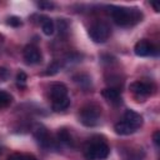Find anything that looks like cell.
<instances>
[{"mask_svg":"<svg viewBox=\"0 0 160 160\" xmlns=\"http://www.w3.org/2000/svg\"><path fill=\"white\" fill-rule=\"evenodd\" d=\"M58 28H59L60 35H66V34H68L69 26H68V22H66L64 19H60V20L58 21Z\"/></svg>","mask_w":160,"mask_h":160,"instance_id":"d6986e66","label":"cell"},{"mask_svg":"<svg viewBox=\"0 0 160 160\" xmlns=\"http://www.w3.org/2000/svg\"><path fill=\"white\" fill-rule=\"evenodd\" d=\"M9 76V71L5 68H0V81H5Z\"/></svg>","mask_w":160,"mask_h":160,"instance_id":"7402d4cb","label":"cell"},{"mask_svg":"<svg viewBox=\"0 0 160 160\" xmlns=\"http://www.w3.org/2000/svg\"><path fill=\"white\" fill-rule=\"evenodd\" d=\"M134 51H135V54L138 56H149V55H152L156 51V49L151 42H149L148 40L142 39V40H140V41H138L135 44Z\"/></svg>","mask_w":160,"mask_h":160,"instance_id":"52a82bcc","label":"cell"},{"mask_svg":"<svg viewBox=\"0 0 160 160\" xmlns=\"http://www.w3.org/2000/svg\"><path fill=\"white\" fill-rule=\"evenodd\" d=\"M8 160H22V154H12L9 156Z\"/></svg>","mask_w":160,"mask_h":160,"instance_id":"cb8c5ba5","label":"cell"},{"mask_svg":"<svg viewBox=\"0 0 160 160\" xmlns=\"http://www.w3.org/2000/svg\"><path fill=\"white\" fill-rule=\"evenodd\" d=\"M69 105H70V99L68 96V98H64L61 100L54 101L52 102V110H55V111H62V110L68 109Z\"/></svg>","mask_w":160,"mask_h":160,"instance_id":"9a60e30c","label":"cell"},{"mask_svg":"<svg viewBox=\"0 0 160 160\" xmlns=\"http://www.w3.org/2000/svg\"><path fill=\"white\" fill-rule=\"evenodd\" d=\"M100 114H101V109L98 105L89 104V105H85L84 108H81L80 114H79V119H80V122L82 125L94 126L98 124Z\"/></svg>","mask_w":160,"mask_h":160,"instance_id":"3957f363","label":"cell"},{"mask_svg":"<svg viewBox=\"0 0 160 160\" xmlns=\"http://www.w3.org/2000/svg\"><path fill=\"white\" fill-rule=\"evenodd\" d=\"M152 140H154L155 146L158 148V146H159V140H160V131H155V132H154V135H152Z\"/></svg>","mask_w":160,"mask_h":160,"instance_id":"603a6c76","label":"cell"},{"mask_svg":"<svg viewBox=\"0 0 160 160\" xmlns=\"http://www.w3.org/2000/svg\"><path fill=\"white\" fill-rule=\"evenodd\" d=\"M26 80H28V76L24 71H20L16 75V84H18L19 88H25L26 86Z\"/></svg>","mask_w":160,"mask_h":160,"instance_id":"ac0fdd59","label":"cell"},{"mask_svg":"<svg viewBox=\"0 0 160 160\" xmlns=\"http://www.w3.org/2000/svg\"><path fill=\"white\" fill-rule=\"evenodd\" d=\"M59 70H60V64L58 62V61H54V62H51L49 66H48V69H46V71H45V75H55L56 72H59Z\"/></svg>","mask_w":160,"mask_h":160,"instance_id":"e0dca14e","label":"cell"},{"mask_svg":"<svg viewBox=\"0 0 160 160\" xmlns=\"http://www.w3.org/2000/svg\"><path fill=\"white\" fill-rule=\"evenodd\" d=\"M49 94L54 102V101L61 100L64 98H68V88L62 82H54L49 89Z\"/></svg>","mask_w":160,"mask_h":160,"instance_id":"ba28073f","label":"cell"},{"mask_svg":"<svg viewBox=\"0 0 160 160\" xmlns=\"http://www.w3.org/2000/svg\"><path fill=\"white\" fill-rule=\"evenodd\" d=\"M130 90L131 92L138 98V99H145L148 96H150L154 90H155V86L152 82H149V81H135L132 84H130Z\"/></svg>","mask_w":160,"mask_h":160,"instance_id":"5b68a950","label":"cell"},{"mask_svg":"<svg viewBox=\"0 0 160 160\" xmlns=\"http://www.w3.org/2000/svg\"><path fill=\"white\" fill-rule=\"evenodd\" d=\"M22 160H38L34 155H22Z\"/></svg>","mask_w":160,"mask_h":160,"instance_id":"d4e9b609","label":"cell"},{"mask_svg":"<svg viewBox=\"0 0 160 160\" xmlns=\"http://www.w3.org/2000/svg\"><path fill=\"white\" fill-rule=\"evenodd\" d=\"M89 36L95 42H105L110 36V26L102 21L95 22L89 29Z\"/></svg>","mask_w":160,"mask_h":160,"instance_id":"277c9868","label":"cell"},{"mask_svg":"<svg viewBox=\"0 0 160 160\" xmlns=\"http://www.w3.org/2000/svg\"><path fill=\"white\" fill-rule=\"evenodd\" d=\"M151 5H152V8L155 9V11H159V5H158V4H155V2H151Z\"/></svg>","mask_w":160,"mask_h":160,"instance_id":"484cf974","label":"cell"},{"mask_svg":"<svg viewBox=\"0 0 160 160\" xmlns=\"http://www.w3.org/2000/svg\"><path fill=\"white\" fill-rule=\"evenodd\" d=\"M110 152L108 144L104 140L92 139L84 149V156L86 160H102L106 159Z\"/></svg>","mask_w":160,"mask_h":160,"instance_id":"7a4b0ae2","label":"cell"},{"mask_svg":"<svg viewBox=\"0 0 160 160\" xmlns=\"http://www.w3.org/2000/svg\"><path fill=\"white\" fill-rule=\"evenodd\" d=\"M11 26H15V28H18V26H20L21 25V20L18 18V16H11V18H9V21H8Z\"/></svg>","mask_w":160,"mask_h":160,"instance_id":"44dd1931","label":"cell"},{"mask_svg":"<svg viewBox=\"0 0 160 160\" xmlns=\"http://www.w3.org/2000/svg\"><path fill=\"white\" fill-rule=\"evenodd\" d=\"M41 29H42V32L45 35H52L54 30H55L54 21L49 18H44V20H41Z\"/></svg>","mask_w":160,"mask_h":160,"instance_id":"5bb4252c","label":"cell"},{"mask_svg":"<svg viewBox=\"0 0 160 160\" xmlns=\"http://www.w3.org/2000/svg\"><path fill=\"white\" fill-rule=\"evenodd\" d=\"M110 14L114 21L119 26H131L141 21L142 14L138 9H130L124 6H110Z\"/></svg>","mask_w":160,"mask_h":160,"instance_id":"6da1fadb","label":"cell"},{"mask_svg":"<svg viewBox=\"0 0 160 160\" xmlns=\"http://www.w3.org/2000/svg\"><path fill=\"white\" fill-rule=\"evenodd\" d=\"M114 129H115V132L119 134V135H130V134H132V132L136 131V129L132 128L125 120H120L119 122H116L115 126H114Z\"/></svg>","mask_w":160,"mask_h":160,"instance_id":"7c38bea8","label":"cell"},{"mask_svg":"<svg viewBox=\"0 0 160 160\" xmlns=\"http://www.w3.org/2000/svg\"><path fill=\"white\" fill-rule=\"evenodd\" d=\"M34 136H35V139L38 140V142H39L41 146H44V148L50 146L51 139H50V135H49L48 130H46L44 126H38V128L35 129V131H34Z\"/></svg>","mask_w":160,"mask_h":160,"instance_id":"9c48e42d","label":"cell"},{"mask_svg":"<svg viewBox=\"0 0 160 160\" xmlns=\"http://www.w3.org/2000/svg\"><path fill=\"white\" fill-rule=\"evenodd\" d=\"M22 56L28 64H39L42 59L40 50L35 45H26L22 50Z\"/></svg>","mask_w":160,"mask_h":160,"instance_id":"8992f818","label":"cell"},{"mask_svg":"<svg viewBox=\"0 0 160 160\" xmlns=\"http://www.w3.org/2000/svg\"><path fill=\"white\" fill-rule=\"evenodd\" d=\"M101 95L104 96V99H106L108 101L112 102V104H119L121 101V96H120V90L115 86H109L105 88L101 91Z\"/></svg>","mask_w":160,"mask_h":160,"instance_id":"30bf717a","label":"cell"},{"mask_svg":"<svg viewBox=\"0 0 160 160\" xmlns=\"http://www.w3.org/2000/svg\"><path fill=\"white\" fill-rule=\"evenodd\" d=\"M58 138L61 142H64L65 145L68 146H72L74 145V141H72V136L71 134L66 130V129H60L59 132H58Z\"/></svg>","mask_w":160,"mask_h":160,"instance_id":"4fadbf2b","label":"cell"},{"mask_svg":"<svg viewBox=\"0 0 160 160\" xmlns=\"http://www.w3.org/2000/svg\"><path fill=\"white\" fill-rule=\"evenodd\" d=\"M38 6L42 10H50L55 5H54V2H50V1H40V2H38Z\"/></svg>","mask_w":160,"mask_h":160,"instance_id":"ffe728a7","label":"cell"},{"mask_svg":"<svg viewBox=\"0 0 160 160\" xmlns=\"http://www.w3.org/2000/svg\"><path fill=\"white\" fill-rule=\"evenodd\" d=\"M126 122H129L132 128H135L136 130L142 125V116L140 114H138L134 110H126L124 114V119Z\"/></svg>","mask_w":160,"mask_h":160,"instance_id":"8fae6325","label":"cell"},{"mask_svg":"<svg viewBox=\"0 0 160 160\" xmlns=\"http://www.w3.org/2000/svg\"><path fill=\"white\" fill-rule=\"evenodd\" d=\"M11 101H12V96L6 91L0 90V109L9 106L11 104Z\"/></svg>","mask_w":160,"mask_h":160,"instance_id":"2e32d148","label":"cell"}]
</instances>
